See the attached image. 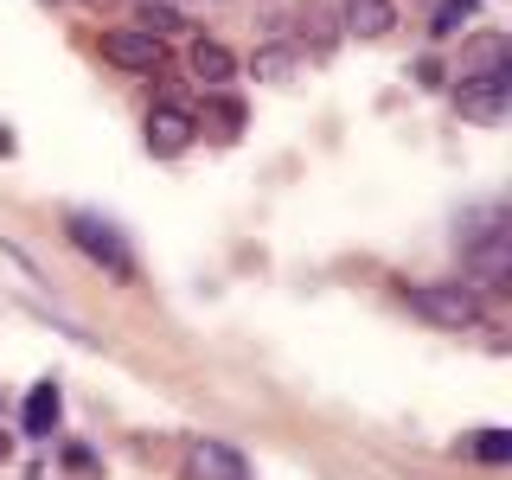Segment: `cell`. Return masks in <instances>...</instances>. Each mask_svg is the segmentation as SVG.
Masks as SVG:
<instances>
[{
  "label": "cell",
  "mask_w": 512,
  "mask_h": 480,
  "mask_svg": "<svg viewBox=\"0 0 512 480\" xmlns=\"http://www.w3.org/2000/svg\"><path fill=\"white\" fill-rule=\"evenodd\" d=\"M180 26H186V20H180L173 7H154V0L141 7V32H154V39H167V32H180Z\"/></svg>",
  "instance_id": "14"
},
{
  "label": "cell",
  "mask_w": 512,
  "mask_h": 480,
  "mask_svg": "<svg viewBox=\"0 0 512 480\" xmlns=\"http://www.w3.org/2000/svg\"><path fill=\"white\" fill-rule=\"evenodd\" d=\"M404 301H410V314H423L429 327H448V333L480 320V295L468 282H416V288L404 282Z\"/></svg>",
  "instance_id": "1"
},
{
  "label": "cell",
  "mask_w": 512,
  "mask_h": 480,
  "mask_svg": "<svg viewBox=\"0 0 512 480\" xmlns=\"http://www.w3.org/2000/svg\"><path fill=\"white\" fill-rule=\"evenodd\" d=\"M391 26H397L391 0H346V32L352 39H384Z\"/></svg>",
  "instance_id": "9"
},
{
  "label": "cell",
  "mask_w": 512,
  "mask_h": 480,
  "mask_svg": "<svg viewBox=\"0 0 512 480\" xmlns=\"http://www.w3.org/2000/svg\"><path fill=\"white\" fill-rule=\"evenodd\" d=\"M13 455V436H0V461H7Z\"/></svg>",
  "instance_id": "16"
},
{
  "label": "cell",
  "mask_w": 512,
  "mask_h": 480,
  "mask_svg": "<svg viewBox=\"0 0 512 480\" xmlns=\"http://www.w3.org/2000/svg\"><path fill=\"white\" fill-rule=\"evenodd\" d=\"M455 103H461V116H468V122H500V116H506V103H512V71L461 77Z\"/></svg>",
  "instance_id": "4"
},
{
  "label": "cell",
  "mask_w": 512,
  "mask_h": 480,
  "mask_svg": "<svg viewBox=\"0 0 512 480\" xmlns=\"http://www.w3.org/2000/svg\"><path fill=\"white\" fill-rule=\"evenodd\" d=\"M64 231H71V244L90 256V263H103L116 282H135V256H128V244H122V231L109 218H96V212H71L64 218Z\"/></svg>",
  "instance_id": "2"
},
{
  "label": "cell",
  "mask_w": 512,
  "mask_h": 480,
  "mask_svg": "<svg viewBox=\"0 0 512 480\" xmlns=\"http://www.w3.org/2000/svg\"><path fill=\"white\" fill-rule=\"evenodd\" d=\"M186 480H250V468H244V455H237L231 442L199 436L186 448Z\"/></svg>",
  "instance_id": "6"
},
{
  "label": "cell",
  "mask_w": 512,
  "mask_h": 480,
  "mask_svg": "<svg viewBox=\"0 0 512 480\" xmlns=\"http://www.w3.org/2000/svg\"><path fill=\"white\" fill-rule=\"evenodd\" d=\"M103 58L116 64V71L154 77L160 64H167V39H154V32H141V26H116V32H103Z\"/></svg>",
  "instance_id": "3"
},
{
  "label": "cell",
  "mask_w": 512,
  "mask_h": 480,
  "mask_svg": "<svg viewBox=\"0 0 512 480\" xmlns=\"http://www.w3.org/2000/svg\"><path fill=\"white\" fill-rule=\"evenodd\" d=\"M212 116L224 122V135H237V128H244V103H237V96H224V90H218V96H212Z\"/></svg>",
  "instance_id": "15"
},
{
  "label": "cell",
  "mask_w": 512,
  "mask_h": 480,
  "mask_svg": "<svg viewBox=\"0 0 512 480\" xmlns=\"http://www.w3.org/2000/svg\"><path fill=\"white\" fill-rule=\"evenodd\" d=\"M474 13H480V0H442V7H436V26H429V32H436V39H455V32L474 26Z\"/></svg>",
  "instance_id": "12"
},
{
  "label": "cell",
  "mask_w": 512,
  "mask_h": 480,
  "mask_svg": "<svg viewBox=\"0 0 512 480\" xmlns=\"http://www.w3.org/2000/svg\"><path fill=\"white\" fill-rule=\"evenodd\" d=\"M192 77H199L205 90H224L237 77V58H231V45H218V39H199L192 45Z\"/></svg>",
  "instance_id": "8"
},
{
  "label": "cell",
  "mask_w": 512,
  "mask_h": 480,
  "mask_svg": "<svg viewBox=\"0 0 512 480\" xmlns=\"http://www.w3.org/2000/svg\"><path fill=\"white\" fill-rule=\"evenodd\" d=\"M192 135H199V122H192V109H180V103H160L148 116V154H160V160H180L192 148Z\"/></svg>",
  "instance_id": "5"
},
{
  "label": "cell",
  "mask_w": 512,
  "mask_h": 480,
  "mask_svg": "<svg viewBox=\"0 0 512 480\" xmlns=\"http://www.w3.org/2000/svg\"><path fill=\"white\" fill-rule=\"evenodd\" d=\"M58 416H64L58 384H52V378H45V384H32V397H26V436H52V429H58Z\"/></svg>",
  "instance_id": "10"
},
{
  "label": "cell",
  "mask_w": 512,
  "mask_h": 480,
  "mask_svg": "<svg viewBox=\"0 0 512 480\" xmlns=\"http://www.w3.org/2000/svg\"><path fill=\"white\" fill-rule=\"evenodd\" d=\"M487 71H512V39L506 32H480L461 52V77H487Z\"/></svg>",
  "instance_id": "7"
},
{
  "label": "cell",
  "mask_w": 512,
  "mask_h": 480,
  "mask_svg": "<svg viewBox=\"0 0 512 480\" xmlns=\"http://www.w3.org/2000/svg\"><path fill=\"white\" fill-rule=\"evenodd\" d=\"M295 64H301L295 45H263V52L250 58V71H256V77H269V84H282V77H295Z\"/></svg>",
  "instance_id": "11"
},
{
  "label": "cell",
  "mask_w": 512,
  "mask_h": 480,
  "mask_svg": "<svg viewBox=\"0 0 512 480\" xmlns=\"http://www.w3.org/2000/svg\"><path fill=\"white\" fill-rule=\"evenodd\" d=\"M468 455H480L487 468H506V461H512V436H506V429H480V436L468 442Z\"/></svg>",
  "instance_id": "13"
}]
</instances>
